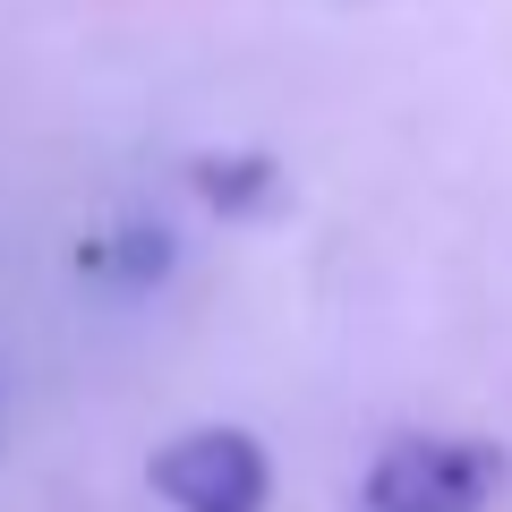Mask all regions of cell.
<instances>
[{"instance_id":"3","label":"cell","mask_w":512,"mask_h":512,"mask_svg":"<svg viewBox=\"0 0 512 512\" xmlns=\"http://www.w3.org/2000/svg\"><path fill=\"white\" fill-rule=\"evenodd\" d=\"M197 188L222 205V214H256V205H274V163H197Z\"/></svg>"},{"instance_id":"2","label":"cell","mask_w":512,"mask_h":512,"mask_svg":"<svg viewBox=\"0 0 512 512\" xmlns=\"http://www.w3.org/2000/svg\"><path fill=\"white\" fill-rule=\"evenodd\" d=\"M146 478H154V495L171 512H265L274 504V461H265L256 436H239V427L171 436Z\"/></svg>"},{"instance_id":"1","label":"cell","mask_w":512,"mask_h":512,"mask_svg":"<svg viewBox=\"0 0 512 512\" xmlns=\"http://www.w3.org/2000/svg\"><path fill=\"white\" fill-rule=\"evenodd\" d=\"M359 495L367 512H495L504 453L470 436H393Z\"/></svg>"}]
</instances>
